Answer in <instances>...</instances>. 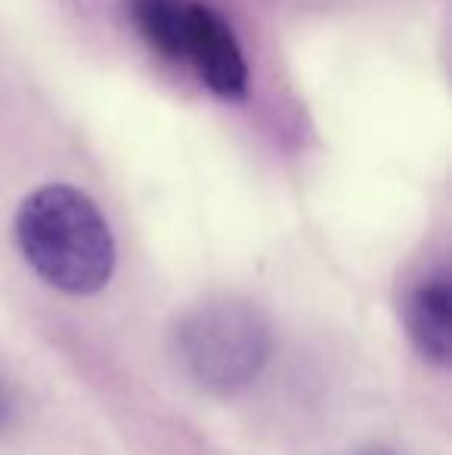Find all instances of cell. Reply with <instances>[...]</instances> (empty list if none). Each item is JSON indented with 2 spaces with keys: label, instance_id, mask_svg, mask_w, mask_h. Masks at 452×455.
<instances>
[{
  "label": "cell",
  "instance_id": "7a4b0ae2",
  "mask_svg": "<svg viewBox=\"0 0 452 455\" xmlns=\"http://www.w3.org/2000/svg\"><path fill=\"white\" fill-rule=\"evenodd\" d=\"M177 356L208 390L248 384L270 356V329L245 304H208L177 325Z\"/></svg>",
  "mask_w": 452,
  "mask_h": 455
},
{
  "label": "cell",
  "instance_id": "5b68a950",
  "mask_svg": "<svg viewBox=\"0 0 452 455\" xmlns=\"http://www.w3.org/2000/svg\"><path fill=\"white\" fill-rule=\"evenodd\" d=\"M189 0H127L131 22L137 35L149 44L155 53L180 62L183 25H186Z\"/></svg>",
  "mask_w": 452,
  "mask_h": 455
},
{
  "label": "cell",
  "instance_id": "3957f363",
  "mask_svg": "<svg viewBox=\"0 0 452 455\" xmlns=\"http://www.w3.org/2000/svg\"><path fill=\"white\" fill-rule=\"evenodd\" d=\"M180 62L195 68L202 84L224 100H242L248 91V66L226 19L202 0H189L183 25Z\"/></svg>",
  "mask_w": 452,
  "mask_h": 455
},
{
  "label": "cell",
  "instance_id": "8992f818",
  "mask_svg": "<svg viewBox=\"0 0 452 455\" xmlns=\"http://www.w3.org/2000/svg\"><path fill=\"white\" fill-rule=\"evenodd\" d=\"M360 455H393V452H385V450H369V452H360Z\"/></svg>",
  "mask_w": 452,
  "mask_h": 455
},
{
  "label": "cell",
  "instance_id": "277c9868",
  "mask_svg": "<svg viewBox=\"0 0 452 455\" xmlns=\"http://www.w3.org/2000/svg\"><path fill=\"white\" fill-rule=\"evenodd\" d=\"M406 331L424 360L447 365L452 350V285L447 270H434L406 294Z\"/></svg>",
  "mask_w": 452,
  "mask_h": 455
},
{
  "label": "cell",
  "instance_id": "6da1fadb",
  "mask_svg": "<svg viewBox=\"0 0 452 455\" xmlns=\"http://www.w3.org/2000/svg\"><path fill=\"white\" fill-rule=\"evenodd\" d=\"M16 242L31 270L68 294H93L112 279L115 239L91 196L47 183L22 202Z\"/></svg>",
  "mask_w": 452,
  "mask_h": 455
}]
</instances>
